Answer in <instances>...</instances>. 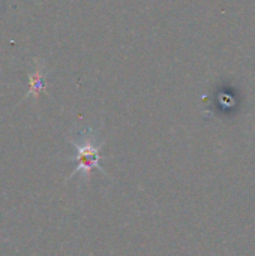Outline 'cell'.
Returning <instances> with one entry per match:
<instances>
[{
	"label": "cell",
	"instance_id": "6da1fadb",
	"mask_svg": "<svg viewBox=\"0 0 255 256\" xmlns=\"http://www.w3.org/2000/svg\"><path fill=\"white\" fill-rule=\"evenodd\" d=\"M71 144L75 152L72 159L77 160V166L69 178L80 176L83 180H89L93 170H98L101 174L105 176V171L101 166V160H102L101 150H102L104 141L99 140L98 132L95 129L86 128L80 130L77 136L71 140Z\"/></svg>",
	"mask_w": 255,
	"mask_h": 256
},
{
	"label": "cell",
	"instance_id": "7a4b0ae2",
	"mask_svg": "<svg viewBox=\"0 0 255 256\" xmlns=\"http://www.w3.org/2000/svg\"><path fill=\"white\" fill-rule=\"evenodd\" d=\"M45 87V78H44V72L41 66H36L33 69V72L30 74V96L38 98L39 93L44 90Z\"/></svg>",
	"mask_w": 255,
	"mask_h": 256
}]
</instances>
